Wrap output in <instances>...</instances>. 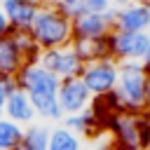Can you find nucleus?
I'll use <instances>...</instances> for the list:
<instances>
[{
	"mask_svg": "<svg viewBox=\"0 0 150 150\" xmlns=\"http://www.w3.org/2000/svg\"><path fill=\"white\" fill-rule=\"evenodd\" d=\"M16 87L23 89L35 108V112L49 122H61L63 112L59 108V84L61 80L45 70L40 63H26L23 70L14 77Z\"/></svg>",
	"mask_w": 150,
	"mask_h": 150,
	"instance_id": "f257e3e1",
	"label": "nucleus"
},
{
	"mask_svg": "<svg viewBox=\"0 0 150 150\" xmlns=\"http://www.w3.org/2000/svg\"><path fill=\"white\" fill-rule=\"evenodd\" d=\"M28 33L40 52L68 47L73 45V19L61 12L59 2H40L38 16Z\"/></svg>",
	"mask_w": 150,
	"mask_h": 150,
	"instance_id": "f03ea898",
	"label": "nucleus"
},
{
	"mask_svg": "<svg viewBox=\"0 0 150 150\" xmlns=\"http://www.w3.org/2000/svg\"><path fill=\"white\" fill-rule=\"evenodd\" d=\"M105 131L112 150H150V131L141 112H117L110 117Z\"/></svg>",
	"mask_w": 150,
	"mask_h": 150,
	"instance_id": "7ed1b4c3",
	"label": "nucleus"
},
{
	"mask_svg": "<svg viewBox=\"0 0 150 150\" xmlns=\"http://www.w3.org/2000/svg\"><path fill=\"white\" fill-rule=\"evenodd\" d=\"M145 84H148V73L141 63H120L115 94L122 101L124 112H143L148 108Z\"/></svg>",
	"mask_w": 150,
	"mask_h": 150,
	"instance_id": "20e7f679",
	"label": "nucleus"
},
{
	"mask_svg": "<svg viewBox=\"0 0 150 150\" xmlns=\"http://www.w3.org/2000/svg\"><path fill=\"white\" fill-rule=\"evenodd\" d=\"M117 77H120V63L112 61L110 56L94 61V63H87L80 75V80L84 82V87L89 89V94L94 98L112 94L117 89Z\"/></svg>",
	"mask_w": 150,
	"mask_h": 150,
	"instance_id": "39448f33",
	"label": "nucleus"
},
{
	"mask_svg": "<svg viewBox=\"0 0 150 150\" xmlns=\"http://www.w3.org/2000/svg\"><path fill=\"white\" fill-rule=\"evenodd\" d=\"M148 45H150V33L112 30L108 35V56L117 63H141Z\"/></svg>",
	"mask_w": 150,
	"mask_h": 150,
	"instance_id": "423d86ee",
	"label": "nucleus"
},
{
	"mask_svg": "<svg viewBox=\"0 0 150 150\" xmlns=\"http://www.w3.org/2000/svg\"><path fill=\"white\" fill-rule=\"evenodd\" d=\"M38 63L49 70L54 77H59L61 82L63 80H73V77H80L82 75V68L84 63L80 61V56L75 54V49L68 45V47H59V49H47V52H40V59Z\"/></svg>",
	"mask_w": 150,
	"mask_h": 150,
	"instance_id": "0eeeda50",
	"label": "nucleus"
},
{
	"mask_svg": "<svg viewBox=\"0 0 150 150\" xmlns=\"http://www.w3.org/2000/svg\"><path fill=\"white\" fill-rule=\"evenodd\" d=\"M122 33H150V5L122 2L115 5V28Z\"/></svg>",
	"mask_w": 150,
	"mask_h": 150,
	"instance_id": "6e6552de",
	"label": "nucleus"
},
{
	"mask_svg": "<svg viewBox=\"0 0 150 150\" xmlns=\"http://www.w3.org/2000/svg\"><path fill=\"white\" fill-rule=\"evenodd\" d=\"M115 28V7L105 14H82L73 19V40H101Z\"/></svg>",
	"mask_w": 150,
	"mask_h": 150,
	"instance_id": "1a4fd4ad",
	"label": "nucleus"
},
{
	"mask_svg": "<svg viewBox=\"0 0 150 150\" xmlns=\"http://www.w3.org/2000/svg\"><path fill=\"white\" fill-rule=\"evenodd\" d=\"M91 94L89 89L84 87V82L80 77H73V80H63L59 84V108L63 112V117L68 115H77L82 110H87L91 105Z\"/></svg>",
	"mask_w": 150,
	"mask_h": 150,
	"instance_id": "9d476101",
	"label": "nucleus"
},
{
	"mask_svg": "<svg viewBox=\"0 0 150 150\" xmlns=\"http://www.w3.org/2000/svg\"><path fill=\"white\" fill-rule=\"evenodd\" d=\"M12 30H23L28 33L35 16H38V9H40V2H33V0H2L0 2Z\"/></svg>",
	"mask_w": 150,
	"mask_h": 150,
	"instance_id": "9b49d317",
	"label": "nucleus"
},
{
	"mask_svg": "<svg viewBox=\"0 0 150 150\" xmlns=\"http://www.w3.org/2000/svg\"><path fill=\"white\" fill-rule=\"evenodd\" d=\"M5 117L12 120L14 124L23 127V129L33 124V120L38 117V112H35V108H33V103H30V98H28V94L23 89L16 87L9 94V98L5 103Z\"/></svg>",
	"mask_w": 150,
	"mask_h": 150,
	"instance_id": "f8f14e48",
	"label": "nucleus"
},
{
	"mask_svg": "<svg viewBox=\"0 0 150 150\" xmlns=\"http://www.w3.org/2000/svg\"><path fill=\"white\" fill-rule=\"evenodd\" d=\"M26 63H28V61H26L23 52L19 49V45L14 42L12 33H9L7 38H0V75L14 80V77L23 70Z\"/></svg>",
	"mask_w": 150,
	"mask_h": 150,
	"instance_id": "ddd939ff",
	"label": "nucleus"
},
{
	"mask_svg": "<svg viewBox=\"0 0 150 150\" xmlns=\"http://www.w3.org/2000/svg\"><path fill=\"white\" fill-rule=\"evenodd\" d=\"M66 120V129H70L73 134H77L80 138H98V136H103L105 134V129L96 122V117L91 115V110L87 108V110H82V112H77V115H68V117H63Z\"/></svg>",
	"mask_w": 150,
	"mask_h": 150,
	"instance_id": "4468645a",
	"label": "nucleus"
},
{
	"mask_svg": "<svg viewBox=\"0 0 150 150\" xmlns=\"http://www.w3.org/2000/svg\"><path fill=\"white\" fill-rule=\"evenodd\" d=\"M59 7L66 16L75 19L82 14H105L115 5L110 0H63V2H59Z\"/></svg>",
	"mask_w": 150,
	"mask_h": 150,
	"instance_id": "2eb2a0df",
	"label": "nucleus"
},
{
	"mask_svg": "<svg viewBox=\"0 0 150 150\" xmlns=\"http://www.w3.org/2000/svg\"><path fill=\"white\" fill-rule=\"evenodd\" d=\"M70 47L75 49V54L80 56V61L84 66L94 63V61H101V59H108V38H101V40H73Z\"/></svg>",
	"mask_w": 150,
	"mask_h": 150,
	"instance_id": "dca6fc26",
	"label": "nucleus"
},
{
	"mask_svg": "<svg viewBox=\"0 0 150 150\" xmlns=\"http://www.w3.org/2000/svg\"><path fill=\"white\" fill-rule=\"evenodd\" d=\"M47 150H82V138L66 127H54L49 129Z\"/></svg>",
	"mask_w": 150,
	"mask_h": 150,
	"instance_id": "f3484780",
	"label": "nucleus"
},
{
	"mask_svg": "<svg viewBox=\"0 0 150 150\" xmlns=\"http://www.w3.org/2000/svg\"><path fill=\"white\" fill-rule=\"evenodd\" d=\"M49 143V129L42 124H30L23 129V138L14 150H47Z\"/></svg>",
	"mask_w": 150,
	"mask_h": 150,
	"instance_id": "a211bd4d",
	"label": "nucleus"
},
{
	"mask_svg": "<svg viewBox=\"0 0 150 150\" xmlns=\"http://www.w3.org/2000/svg\"><path fill=\"white\" fill-rule=\"evenodd\" d=\"M23 138V127L7 117H0V150H14Z\"/></svg>",
	"mask_w": 150,
	"mask_h": 150,
	"instance_id": "6ab92c4d",
	"label": "nucleus"
},
{
	"mask_svg": "<svg viewBox=\"0 0 150 150\" xmlns=\"http://www.w3.org/2000/svg\"><path fill=\"white\" fill-rule=\"evenodd\" d=\"M14 89H16V82L0 75V117H5V103H7V98Z\"/></svg>",
	"mask_w": 150,
	"mask_h": 150,
	"instance_id": "aec40b11",
	"label": "nucleus"
},
{
	"mask_svg": "<svg viewBox=\"0 0 150 150\" xmlns=\"http://www.w3.org/2000/svg\"><path fill=\"white\" fill-rule=\"evenodd\" d=\"M12 33V26H9V21H7V16H5V12H2V7H0V38H7Z\"/></svg>",
	"mask_w": 150,
	"mask_h": 150,
	"instance_id": "412c9836",
	"label": "nucleus"
},
{
	"mask_svg": "<svg viewBox=\"0 0 150 150\" xmlns=\"http://www.w3.org/2000/svg\"><path fill=\"white\" fill-rule=\"evenodd\" d=\"M141 66L145 68V73H150V45H148V49H145V54L141 59Z\"/></svg>",
	"mask_w": 150,
	"mask_h": 150,
	"instance_id": "4be33fe9",
	"label": "nucleus"
},
{
	"mask_svg": "<svg viewBox=\"0 0 150 150\" xmlns=\"http://www.w3.org/2000/svg\"><path fill=\"white\" fill-rule=\"evenodd\" d=\"M141 115H143V122H145V127H148V131H150V108H145Z\"/></svg>",
	"mask_w": 150,
	"mask_h": 150,
	"instance_id": "5701e85b",
	"label": "nucleus"
},
{
	"mask_svg": "<svg viewBox=\"0 0 150 150\" xmlns=\"http://www.w3.org/2000/svg\"><path fill=\"white\" fill-rule=\"evenodd\" d=\"M145 98H148V108H150V73H148V84H145Z\"/></svg>",
	"mask_w": 150,
	"mask_h": 150,
	"instance_id": "b1692460",
	"label": "nucleus"
},
{
	"mask_svg": "<svg viewBox=\"0 0 150 150\" xmlns=\"http://www.w3.org/2000/svg\"><path fill=\"white\" fill-rule=\"evenodd\" d=\"M94 150H112V145H96Z\"/></svg>",
	"mask_w": 150,
	"mask_h": 150,
	"instance_id": "393cba45",
	"label": "nucleus"
},
{
	"mask_svg": "<svg viewBox=\"0 0 150 150\" xmlns=\"http://www.w3.org/2000/svg\"><path fill=\"white\" fill-rule=\"evenodd\" d=\"M148 5H150V2H148Z\"/></svg>",
	"mask_w": 150,
	"mask_h": 150,
	"instance_id": "a878e982",
	"label": "nucleus"
}]
</instances>
